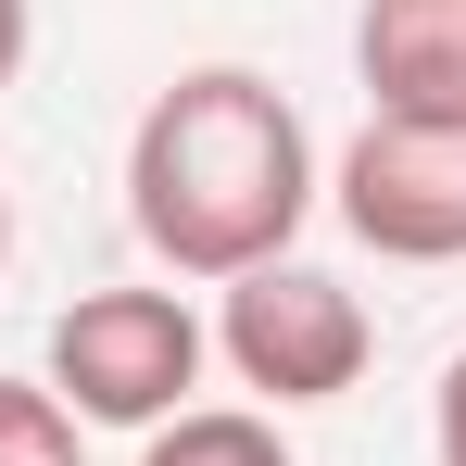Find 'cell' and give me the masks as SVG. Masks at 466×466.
I'll list each match as a JSON object with an SVG mask.
<instances>
[{
  "label": "cell",
  "instance_id": "8",
  "mask_svg": "<svg viewBox=\"0 0 466 466\" xmlns=\"http://www.w3.org/2000/svg\"><path fill=\"white\" fill-rule=\"evenodd\" d=\"M429 454H441V466H466V353L441 366V390H429Z\"/></svg>",
  "mask_w": 466,
  "mask_h": 466
},
{
  "label": "cell",
  "instance_id": "9",
  "mask_svg": "<svg viewBox=\"0 0 466 466\" xmlns=\"http://www.w3.org/2000/svg\"><path fill=\"white\" fill-rule=\"evenodd\" d=\"M25 51H38V0H0V101H13V76H25Z\"/></svg>",
  "mask_w": 466,
  "mask_h": 466
},
{
  "label": "cell",
  "instance_id": "5",
  "mask_svg": "<svg viewBox=\"0 0 466 466\" xmlns=\"http://www.w3.org/2000/svg\"><path fill=\"white\" fill-rule=\"evenodd\" d=\"M353 76L379 114H454V76H466V0H366L353 13Z\"/></svg>",
  "mask_w": 466,
  "mask_h": 466
},
{
  "label": "cell",
  "instance_id": "7",
  "mask_svg": "<svg viewBox=\"0 0 466 466\" xmlns=\"http://www.w3.org/2000/svg\"><path fill=\"white\" fill-rule=\"evenodd\" d=\"M0 466H88V441L51 403V379H0Z\"/></svg>",
  "mask_w": 466,
  "mask_h": 466
},
{
  "label": "cell",
  "instance_id": "10",
  "mask_svg": "<svg viewBox=\"0 0 466 466\" xmlns=\"http://www.w3.org/2000/svg\"><path fill=\"white\" fill-rule=\"evenodd\" d=\"M0 252H13V189H0Z\"/></svg>",
  "mask_w": 466,
  "mask_h": 466
},
{
  "label": "cell",
  "instance_id": "4",
  "mask_svg": "<svg viewBox=\"0 0 466 466\" xmlns=\"http://www.w3.org/2000/svg\"><path fill=\"white\" fill-rule=\"evenodd\" d=\"M328 202L379 265H466V127L366 114V139L328 164Z\"/></svg>",
  "mask_w": 466,
  "mask_h": 466
},
{
  "label": "cell",
  "instance_id": "3",
  "mask_svg": "<svg viewBox=\"0 0 466 466\" xmlns=\"http://www.w3.org/2000/svg\"><path fill=\"white\" fill-rule=\"evenodd\" d=\"M215 353H228L239 390H265V403L290 416V403H340V390L366 379L379 328H366V303H353L328 265H252V278H228Z\"/></svg>",
  "mask_w": 466,
  "mask_h": 466
},
{
  "label": "cell",
  "instance_id": "11",
  "mask_svg": "<svg viewBox=\"0 0 466 466\" xmlns=\"http://www.w3.org/2000/svg\"><path fill=\"white\" fill-rule=\"evenodd\" d=\"M454 114H466V76H454Z\"/></svg>",
  "mask_w": 466,
  "mask_h": 466
},
{
  "label": "cell",
  "instance_id": "2",
  "mask_svg": "<svg viewBox=\"0 0 466 466\" xmlns=\"http://www.w3.org/2000/svg\"><path fill=\"white\" fill-rule=\"evenodd\" d=\"M215 366V328L177 303V290H76L51 315V403L76 429H164L189 416V390Z\"/></svg>",
  "mask_w": 466,
  "mask_h": 466
},
{
  "label": "cell",
  "instance_id": "1",
  "mask_svg": "<svg viewBox=\"0 0 466 466\" xmlns=\"http://www.w3.org/2000/svg\"><path fill=\"white\" fill-rule=\"evenodd\" d=\"M127 215L177 278H252V265H290V239L315 215V139L303 114L239 64L152 88L139 139H127Z\"/></svg>",
  "mask_w": 466,
  "mask_h": 466
},
{
  "label": "cell",
  "instance_id": "6",
  "mask_svg": "<svg viewBox=\"0 0 466 466\" xmlns=\"http://www.w3.org/2000/svg\"><path fill=\"white\" fill-rule=\"evenodd\" d=\"M139 466H290V441H278V416H252V403H189V416L152 429Z\"/></svg>",
  "mask_w": 466,
  "mask_h": 466
}]
</instances>
